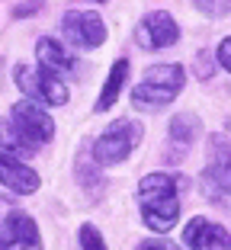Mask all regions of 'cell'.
<instances>
[{"mask_svg": "<svg viewBox=\"0 0 231 250\" xmlns=\"http://www.w3.org/2000/svg\"><path fill=\"white\" fill-rule=\"evenodd\" d=\"M138 208H142V221L157 234L177 225L180 218V183L173 173H148L138 183Z\"/></svg>", "mask_w": 231, "mask_h": 250, "instance_id": "6da1fadb", "label": "cell"}, {"mask_svg": "<svg viewBox=\"0 0 231 250\" xmlns=\"http://www.w3.org/2000/svg\"><path fill=\"white\" fill-rule=\"evenodd\" d=\"M187 83V71L180 64H154L145 71V77L132 90V106L145 112H157L167 103H173Z\"/></svg>", "mask_w": 231, "mask_h": 250, "instance_id": "7a4b0ae2", "label": "cell"}, {"mask_svg": "<svg viewBox=\"0 0 231 250\" xmlns=\"http://www.w3.org/2000/svg\"><path fill=\"white\" fill-rule=\"evenodd\" d=\"M199 186L209 202H228L231 199V141L225 135H209V157L202 167Z\"/></svg>", "mask_w": 231, "mask_h": 250, "instance_id": "3957f363", "label": "cell"}, {"mask_svg": "<svg viewBox=\"0 0 231 250\" xmlns=\"http://www.w3.org/2000/svg\"><path fill=\"white\" fill-rule=\"evenodd\" d=\"M145 128L132 119H116V122L93 141V161L97 164H122L135 147L142 145Z\"/></svg>", "mask_w": 231, "mask_h": 250, "instance_id": "277c9868", "label": "cell"}, {"mask_svg": "<svg viewBox=\"0 0 231 250\" xmlns=\"http://www.w3.org/2000/svg\"><path fill=\"white\" fill-rule=\"evenodd\" d=\"M13 83L20 87V93L26 100H32L39 106H64L67 103V87L48 71H39V67H29V64H16Z\"/></svg>", "mask_w": 231, "mask_h": 250, "instance_id": "5b68a950", "label": "cell"}, {"mask_svg": "<svg viewBox=\"0 0 231 250\" xmlns=\"http://www.w3.org/2000/svg\"><path fill=\"white\" fill-rule=\"evenodd\" d=\"M61 36H64V42L77 45V48H100L106 42V26L100 20V13L67 10L61 16Z\"/></svg>", "mask_w": 231, "mask_h": 250, "instance_id": "8992f818", "label": "cell"}, {"mask_svg": "<svg viewBox=\"0 0 231 250\" xmlns=\"http://www.w3.org/2000/svg\"><path fill=\"white\" fill-rule=\"evenodd\" d=\"M0 250H42V234L32 215L7 212L0 221Z\"/></svg>", "mask_w": 231, "mask_h": 250, "instance_id": "52a82bcc", "label": "cell"}, {"mask_svg": "<svg viewBox=\"0 0 231 250\" xmlns=\"http://www.w3.org/2000/svg\"><path fill=\"white\" fill-rule=\"evenodd\" d=\"M135 39H138V45L148 48V52H161V48L177 45L180 26H177V20H173L167 10H154V13L142 16L138 29H135Z\"/></svg>", "mask_w": 231, "mask_h": 250, "instance_id": "ba28073f", "label": "cell"}, {"mask_svg": "<svg viewBox=\"0 0 231 250\" xmlns=\"http://www.w3.org/2000/svg\"><path fill=\"white\" fill-rule=\"evenodd\" d=\"M7 119L20 128L22 135H26V138L36 141V145H48V141L55 138L52 116H48L39 103H32V100H20V103H13V109H10Z\"/></svg>", "mask_w": 231, "mask_h": 250, "instance_id": "9c48e42d", "label": "cell"}, {"mask_svg": "<svg viewBox=\"0 0 231 250\" xmlns=\"http://www.w3.org/2000/svg\"><path fill=\"white\" fill-rule=\"evenodd\" d=\"M183 244L189 250H231V234L215 221L193 215L183 228Z\"/></svg>", "mask_w": 231, "mask_h": 250, "instance_id": "30bf717a", "label": "cell"}, {"mask_svg": "<svg viewBox=\"0 0 231 250\" xmlns=\"http://www.w3.org/2000/svg\"><path fill=\"white\" fill-rule=\"evenodd\" d=\"M39 183L42 180L29 164H22L20 157L7 154V151H0V186H7L16 196H32V192H39Z\"/></svg>", "mask_w": 231, "mask_h": 250, "instance_id": "8fae6325", "label": "cell"}, {"mask_svg": "<svg viewBox=\"0 0 231 250\" xmlns=\"http://www.w3.org/2000/svg\"><path fill=\"white\" fill-rule=\"evenodd\" d=\"M36 61H39V67L48 71V74H77L74 55L67 52L58 39H52V36H42L36 42Z\"/></svg>", "mask_w": 231, "mask_h": 250, "instance_id": "7c38bea8", "label": "cell"}, {"mask_svg": "<svg viewBox=\"0 0 231 250\" xmlns=\"http://www.w3.org/2000/svg\"><path fill=\"white\" fill-rule=\"evenodd\" d=\"M0 151H7V154L26 161V157L39 154V145L32 138H26V135L10 122V119H0Z\"/></svg>", "mask_w": 231, "mask_h": 250, "instance_id": "4fadbf2b", "label": "cell"}, {"mask_svg": "<svg viewBox=\"0 0 231 250\" xmlns=\"http://www.w3.org/2000/svg\"><path fill=\"white\" fill-rule=\"evenodd\" d=\"M126 77H128V58H119L116 64H112V71H109V77H106L103 90H100V100H97V106H93V109H97V112L112 109V103H116V96H119Z\"/></svg>", "mask_w": 231, "mask_h": 250, "instance_id": "5bb4252c", "label": "cell"}, {"mask_svg": "<svg viewBox=\"0 0 231 250\" xmlns=\"http://www.w3.org/2000/svg\"><path fill=\"white\" fill-rule=\"evenodd\" d=\"M167 135H170V145L177 147L180 154H183V151L193 145V138L199 135V119H196V116H187V112H183V116H173Z\"/></svg>", "mask_w": 231, "mask_h": 250, "instance_id": "9a60e30c", "label": "cell"}, {"mask_svg": "<svg viewBox=\"0 0 231 250\" xmlns=\"http://www.w3.org/2000/svg\"><path fill=\"white\" fill-rule=\"evenodd\" d=\"M193 7L212 20H225L231 13V0H193Z\"/></svg>", "mask_w": 231, "mask_h": 250, "instance_id": "2e32d148", "label": "cell"}, {"mask_svg": "<svg viewBox=\"0 0 231 250\" xmlns=\"http://www.w3.org/2000/svg\"><path fill=\"white\" fill-rule=\"evenodd\" d=\"M81 247L84 250H106V241L93 225H81Z\"/></svg>", "mask_w": 231, "mask_h": 250, "instance_id": "e0dca14e", "label": "cell"}, {"mask_svg": "<svg viewBox=\"0 0 231 250\" xmlns=\"http://www.w3.org/2000/svg\"><path fill=\"white\" fill-rule=\"evenodd\" d=\"M215 58H218V64H222L225 71L231 74V36L218 42V52H215Z\"/></svg>", "mask_w": 231, "mask_h": 250, "instance_id": "ac0fdd59", "label": "cell"}, {"mask_svg": "<svg viewBox=\"0 0 231 250\" xmlns=\"http://www.w3.org/2000/svg\"><path fill=\"white\" fill-rule=\"evenodd\" d=\"M138 250H180V247H173L170 241H145Z\"/></svg>", "mask_w": 231, "mask_h": 250, "instance_id": "d6986e66", "label": "cell"}, {"mask_svg": "<svg viewBox=\"0 0 231 250\" xmlns=\"http://www.w3.org/2000/svg\"><path fill=\"white\" fill-rule=\"evenodd\" d=\"M39 7H42V0H29V3H22V7H16V10H13V16L20 20V16L32 13V10H39Z\"/></svg>", "mask_w": 231, "mask_h": 250, "instance_id": "ffe728a7", "label": "cell"}, {"mask_svg": "<svg viewBox=\"0 0 231 250\" xmlns=\"http://www.w3.org/2000/svg\"><path fill=\"white\" fill-rule=\"evenodd\" d=\"M97 3H106V0H97Z\"/></svg>", "mask_w": 231, "mask_h": 250, "instance_id": "44dd1931", "label": "cell"}]
</instances>
